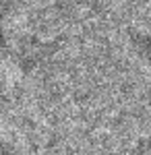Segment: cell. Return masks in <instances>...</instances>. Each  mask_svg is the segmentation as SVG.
I'll use <instances>...</instances> for the list:
<instances>
[{"instance_id": "277c9868", "label": "cell", "mask_w": 151, "mask_h": 155, "mask_svg": "<svg viewBox=\"0 0 151 155\" xmlns=\"http://www.w3.org/2000/svg\"><path fill=\"white\" fill-rule=\"evenodd\" d=\"M2 52H4V37L0 33V56H2Z\"/></svg>"}, {"instance_id": "6da1fadb", "label": "cell", "mask_w": 151, "mask_h": 155, "mask_svg": "<svg viewBox=\"0 0 151 155\" xmlns=\"http://www.w3.org/2000/svg\"><path fill=\"white\" fill-rule=\"evenodd\" d=\"M135 50H137V54L147 64H151V33H145V35L137 37L135 39Z\"/></svg>"}, {"instance_id": "3957f363", "label": "cell", "mask_w": 151, "mask_h": 155, "mask_svg": "<svg viewBox=\"0 0 151 155\" xmlns=\"http://www.w3.org/2000/svg\"><path fill=\"white\" fill-rule=\"evenodd\" d=\"M4 107H6V89H4V85L0 83V116H2Z\"/></svg>"}, {"instance_id": "7a4b0ae2", "label": "cell", "mask_w": 151, "mask_h": 155, "mask_svg": "<svg viewBox=\"0 0 151 155\" xmlns=\"http://www.w3.org/2000/svg\"><path fill=\"white\" fill-rule=\"evenodd\" d=\"M0 155H19V151H17V147L12 143L0 139Z\"/></svg>"}]
</instances>
